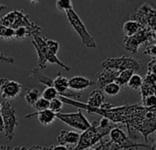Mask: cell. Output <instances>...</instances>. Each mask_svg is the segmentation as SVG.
Instances as JSON below:
<instances>
[{"mask_svg":"<svg viewBox=\"0 0 156 150\" xmlns=\"http://www.w3.org/2000/svg\"><path fill=\"white\" fill-rule=\"evenodd\" d=\"M0 37L6 40H10L15 37V30L0 24Z\"/></svg>","mask_w":156,"mask_h":150,"instance_id":"27","label":"cell"},{"mask_svg":"<svg viewBox=\"0 0 156 150\" xmlns=\"http://www.w3.org/2000/svg\"><path fill=\"white\" fill-rule=\"evenodd\" d=\"M154 95L156 96V89H155V92H154Z\"/></svg>","mask_w":156,"mask_h":150,"instance_id":"43","label":"cell"},{"mask_svg":"<svg viewBox=\"0 0 156 150\" xmlns=\"http://www.w3.org/2000/svg\"><path fill=\"white\" fill-rule=\"evenodd\" d=\"M28 150H47V147L44 146H39V145H33L28 148Z\"/></svg>","mask_w":156,"mask_h":150,"instance_id":"37","label":"cell"},{"mask_svg":"<svg viewBox=\"0 0 156 150\" xmlns=\"http://www.w3.org/2000/svg\"><path fill=\"white\" fill-rule=\"evenodd\" d=\"M23 88L25 87L16 81L9 80L8 78H0V92L4 99H16L19 97Z\"/></svg>","mask_w":156,"mask_h":150,"instance_id":"12","label":"cell"},{"mask_svg":"<svg viewBox=\"0 0 156 150\" xmlns=\"http://www.w3.org/2000/svg\"><path fill=\"white\" fill-rule=\"evenodd\" d=\"M30 78L34 81L45 85L46 87H53V80L50 77L43 75L39 68H34L30 71Z\"/></svg>","mask_w":156,"mask_h":150,"instance_id":"19","label":"cell"},{"mask_svg":"<svg viewBox=\"0 0 156 150\" xmlns=\"http://www.w3.org/2000/svg\"><path fill=\"white\" fill-rule=\"evenodd\" d=\"M4 128H5V124H4V121H3V118L0 114V133L4 131Z\"/></svg>","mask_w":156,"mask_h":150,"instance_id":"38","label":"cell"},{"mask_svg":"<svg viewBox=\"0 0 156 150\" xmlns=\"http://www.w3.org/2000/svg\"><path fill=\"white\" fill-rule=\"evenodd\" d=\"M0 61H5V62H9V63H14L15 60L12 57L5 56L4 54L0 53Z\"/></svg>","mask_w":156,"mask_h":150,"instance_id":"36","label":"cell"},{"mask_svg":"<svg viewBox=\"0 0 156 150\" xmlns=\"http://www.w3.org/2000/svg\"><path fill=\"white\" fill-rule=\"evenodd\" d=\"M0 24L14 30L20 28H33L37 25L30 21L29 15L24 10L18 9H14L2 17L0 19Z\"/></svg>","mask_w":156,"mask_h":150,"instance_id":"7","label":"cell"},{"mask_svg":"<svg viewBox=\"0 0 156 150\" xmlns=\"http://www.w3.org/2000/svg\"><path fill=\"white\" fill-rule=\"evenodd\" d=\"M130 150H137V149H130Z\"/></svg>","mask_w":156,"mask_h":150,"instance_id":"44","label":"cell"},{"mask_svg":"<svg viewBox=\"0 0 156 150\" xmlns=\"http://www.w3.org/2000/svg\"><path fill=\"white\" fill-rule=\"evenodd\" d=\"M142 81H143V78L140 74L134 73L130 77V79L128 83V86L129 88H131L132 90H140V88L142 84Z\"/></svg>","mask_w":156,"mask_h":150,"instance_id":"23","label":"cell"},{"mask_svg":"<svg viewBox=\"0 0 156 150\" xmlns=\"http://www.w3.org/2000/svg\"><path fill=\"white\" fill-rule=\"evenodd\" d=\"M143 54L151 57L152 60H155L156 59V43H152L151 45H148L145 48Z\"/></svg>","mask_w":156,"mask_h":150,"instance_id":"32","label":"cell"},{"mask_svg":"<svg viewBox=\"0 0 156 150\" xmlns=\"http://www.w3.org/2000/svg\"><path fill=\"white\" fill-rule=\"evenodd\" d=\"M102 91H103V93L107 94L109 96H116L122 91V89L116 83H112V84L106 85L102 89Z\"/></svg>","mask_w":156,"mask_h":150,"instance_id":"24","label":"cell"},{"mask_svg":"<svg viewBox=\"0 0 156 150\" xmlns=\"http://www.w3.org/2000/svg\"><path fill=\"white\" fill-rule=\"evenodd\" d=\"M73 148L66 146V145H53L49 147H47V150H72Z\"/></svg>","mask_w":156,"mask_h":150,"instance_id":"34","label":"cell"},{"mask_svg":"<svg viewBox=\"0 0 156 150\" xmlns=\"http://www.w3.org/2000/svg\"><path fill=\"white\" fill-rule=\"evenodd\" d=\"M155 41L156 39L150 29L140 27V29L133 36L124 38V48L131 54H136L140 47L151 45Z\"/></svg>","mask_w":156,"mask_h":150,"instance_id":"4","label":"cell"},{"mask_svg":"<svg viewBox=\"0 0 156 150\" xmlns=\"http://www.w3.org/2000/svg\"><path fill=\"white\" fill-rule=\"evenodd\" d=\"M2 108L0 114H1L5 128V136L9 140H12L15 135V129L19 124V120L16 114V109L9 101H4L2 104Z\"/></svg>","mask_w":156,"mask_h":150,"instance_id":"9","label":"cell"},{"mask_svg":"<svg viewBox=\"0 0 156 150\" xmlns=\"http://www.w3.org/2000/svg\"><path fill=\"white\" fill-rule=\"evenodd\" d=\"M155 89H156V80L152 76H151V75L146 74L145 77L143 78L142 84L139 90L141 99L150 95H154Z\"/></svg>","mask_w":156,"mask_h":150,"instance_id":"15","label":"cell"},{"mask_svg":"<svg viewBox=\"0 0 156 150\" xmlns=\"http://www.w3.org/2000/svg\"><path fill=\"white\" fill-rule=\"evenodd\" d=\"M140 29V25L133 21V20H128L123 25V32L125 34V37H131L137 31Z\"/></svg>","mask_w":156,"mask_h":150,"instance_id":"21","label":"cell"},{"mask_svg":"<svg viewBox=\"0 0 156 150\" xmlns=\"http://www.w3.org/2000/svg\"><path fill=\"white\" fill-rule=\"evenodd\" d=\"M144 107H156V96L155 95H150L143 99H141L140 103Z\"/></svg>","mask_w":156,"mask_h":150,"instance_id":"30","label":"cell"},{"mask_svg":"<svg viewBox=\"0 0 156 150\" xmlns=\"http://www.w3.org/2000/svg\"><path fill=\"white\" fill-rule=\"evenodd\" d=\"M116 126L119 125L112 124L110 121L104 117H102L99 122L94 121L90 127L80 135L79 141L72 150H87L93 147L106 135H109L111 129Z\"/></svg>","mask_w":156,"mask_h":150,"instance_id":"2","label":"cell"},{"mask_svg":"<svg viewBox=\"0 0 156 150\" xmlns=\"http://www.w3.org/2000/svg\"><path fill=\"white\" fill-rule=\"evenodd\" d=\"M0 150H28V148L23 146H15L11 148L10 146L8 145H0Z\"/></svg>","mask_w":156,"mask_h":150,"instance_id":"35","label":"cell"},{"mask_svg":"<svg viewBox=\"0 0 156 150\" xmlns=\"http://www.w3.org/2000/svg\"><path fill=\"white\" fill-rule=\"evenodd\" d=\"M56 118L60 119L66 124H68L71 127H73L77 130L80 131H86L88 129L91 125V123L87 120V118L83 114L82 111L79 109L77 113H70V114H64V113H59L56 114Z\"/></svg>","mask_w":156,"mask_h":150,"instance_id":"11","label":"cell"},{"mask_svg":"<svg viewBox=\"0 0 156 150\" xmlns=\"http://www.w3.org/2000/svg\"><path fill=\"white\" fill-rule=\"evenodd\" d=\"M151 148H152V150H155V148H156V135H155V137H154V140H153V145L151 146Z\"/></svg>","mask_w":156,"mask_h":150,"instance_id":"40","label":"cell"},{"mask_svg":"<svg viewBox=\"0 0 156 150\" xmlns=\"http://www.w3.org/2000/svg\"><path fill=\"white\" fill-rule=\"evenodd\" d=\"M58 98L63 104L84 109L92 114L101 115L119 127L125 126L128 130L129 138L132 141L139 139L141 135L148 142L149 136L156 132V107H144L140 103L121 106L105 103L100 108H91L87 104L73 99L62 96H58Z\"/></svg>","mask_w":156,"mask_h":150,"instance_id":"1","label":"cell"},{"mask_svg":"<svg viewBox=\"0 0 156 150\" xmlns=\"http://www.w3.org/2000/svg\"><path fill=\"white\" fill-rule=\"evenodd\" d=\"M34 115H38V119H39L40 123L43 125H50L56 119V114H54L53 112H51L49 109L41 111V112H36L34 114H27V115H25V118H30Z\"/></svg>","mask_w":156,"mask_h":150,"instance_id":"18","label":"cell"},{"mask_svg":"<svg viewBox=\"0 0 156 150\" xmlns=\"http://www.w3.org/2000/svg\"><path fill=\"white\" fill-rule=\"evenodd\" d=\"M80 135L73 132V131H67V130H62L58 136H57V142L59 145H77L79 141Z\"/></svg>","mask_w":156,"mask_h":150,"instance_id":"16","label":"cell"},{"mask_svg":"<svg viewBox=\"0 0 156 150\" xmlns=\"http://www.w3.org/2000/svg\"><path fill=\"white\" fill-rule=\"evenodd\" d=\"M49 104H50V102L43 99L42 97H41L33 105L32 107L37 111V112H41V111H44V110H47L49 109Z\"/></svg>","mask_w":156,"mask_h":150,"instance_id":"29","label":"cell"},{"mask_svg":"<svg viewBox=\"0 0 156 150\" xmlns=\"http://www.w3.org/2000/svg\"><path fill=\"white\" fill-rule=\"evenodd\" d=\"M102 66L104 69H113L118 71L131 70L138 74L142 71V62L140 60L127 56L108 58L102 62Z\"/></svg>","mask_w":156,"mask_h":150,"instance_id":"5","label":"cell"},{"mask_svg":"<svg viewBox=\"0 0 156 150\" xmlns=\"http://www.w3.org/2000/svg\"><path fill=\"white\" fill-rule=\"evenodd\" d=\"M109 136H110V141L116 144L119 147H120V149L130 150V149H136L139 147H145V148H148L149 150H152L151 146L148 145L135 143L134 141L130 140L129 136L126 135V134L119 126H116L111 129V131L109 132Z\"/></svg>","mask_w":156,"mask_h":150,"instance_id":"10","label":"cell"},{"mask_svg":"<svg viewBox=\"0 0 156 150\" xmlns=\"http://www.w3.org/2000/svg\"><path fill=\"white\" fill-rule=\"evenodd\" d=\"M129 20H133L140 27L150 29L152 31L156 28V8L148 3L142 4L130 15Z\"/></svg>","mask_w":156,"mask_h":150,"instance_id":"6","label":"cell"},{"mask_svg":"<svg viewBox=\"0 0 156 150\" xmlns=\"http://www.w3.org/2000/svg\"><path fill=\"white\" fill-rule=\"evenodd\" d=\"M105 99L106 97L103 91L101 89H97L90 94L87 104L91 108H100L105 104Z\"/></svg>","mask_w":156,"mask_h":150,"instance_id":"17","label":"cell"},{"mask_svg":"<svg viewBox=\"0 0 156 150\" xmlns=\"http://www.w3.org/2000/svg\"><path fill=\"white\" fill-rule=\"evenodd\" d=\"M58 96H59V94L53 87H46L41 94V97H42L43 99L49 102L55 98H58Z\"/></svg>","mask_w":156,"mask_h":150,"instance_id":"25","label":"cell"},{"mask_svg":"<svg viewBox=\"0 0 156 150\" xmlns=\"http://www.w3.org/2000/svg\"><path fill=\"white\" fill-rule=\"evenodd\" d=\"M152 33H153V36H154V38H155V39H156V28L152 30Z\"/></svg>","mask_w":156,"mask_h":150,"instance_id":"41","label":"cell"},{"mask_svg":"<svg viewBox=\"0 0 156 150\" xmlns=\"http://www.w3.org/2000/svg\"><path fill=\"white\" fill-rule=\"evenodd\" d=\"M33 40L31 41V43L33 44L36 51H37V55H38V67L40 69H44L47 66V62L50 63H54L59 65L61 68H63L66 70H70L71 67L66 65L65 63H63L62 60H60V59L57 57V55L51 53L48 47L46 45L45 42V38L40 36V34H34L33 36Z\"/></svg>","mask_w":156,"mask_h":150,"instance_id":"3","label":"cell"},{"mask_svg":"<svg viewBox=\"0 0 156 150\" xmlns=\"http://www.w3.org/2000/svg\"><path fill=\"white\" fill-rule=\"evenodd\" d=\"M62 106H63V103L59 98H55V99L50 101L49 110H51L54 114H59V113H61Z\"/></svg>","mask_w":156,"mask_h":150,"instance_id":"28","label":"cell"},{"mask_svg":"<svg viewBox=\"0 0 156 150\" xmlns=\"http://www.w3.org/2000/svg\"><path fill=\"white\" fill-rule=\"evenodd\" d=\"M56 8L58 10L65 12V13L68 10L73 9V3L71 0H57Z\"/></svg>","mask_w":156,"mask_h":150,"instance_id":"26","label":"cell"},{"mask_svg":"<svg viewBox=\"0 0 156 150\" xmlns=\"http://www.w3.org/2000/svg\"><path fill=\"white\" fill-rule=\"evenodd\" d=\"M134 74V71L131 70H127L123 71H119L118 77L115 81V83L122 89V91L125 89V87L128 86V83L130 79V77Z\"/></svg>","mask_w":156,"mask_h":150,"instance_id":"20","label":"cell"},{"mask_svg":"<svg viewBox=\"0 0 156 150\" xmlns=\"http://www.w3.org/2000/svg\"><path fill=\"white\" fill-rule=\"evenodd\" d=\"M119 71L113 69H103L97 74V84L102 90L106 85L115 83Z\"/></svg>","mask_w":156,"mask_h":150,"instance_id":"13","label":"cell"},{"mask_svg":"<svg viewBox=\"0 0 156 150\" xmlns=\"http://www.w3.org/2000/svg\"><path fill=\"white\" fill-rule=\"evenodd\" d=\"M1 108H2V104H0V112H1Z\"/></svg>","mask_w":156,"mask_h":150,"instance_id":"42","label":"cell"},{"mask_svg":"<svg viewBox=\"0 0 156 150\" xmlns=\"http://www.w3.org/2000/svg\"><path fill=\"white\" fill-rule=\"evenodd\" d=\"M7 9V7L5 6V5H2V4H0V12H2V11H4L5 9Z\"/></svg>","mask_w":156,"mask_h":150,"instance_id":"39","label":"cell"},{"mask_svg":"<svg viewBox=\"0 0 156 150\" xmlns=\"http://www.w3.org/2000/svg\"><path fill=\"white\" fill-rule=\"evenodd\" d=\"M25 101L28 104L33 105L40 98H41V93L38 89L32 88V89H28L26 94H25Z\"/></svg>","mask_w":156,"mask_h":150,"instance_id":"22","label":"cell"},{"mask_svg":"<svg viewBox=\"0 0 156 150\" xmlns=\"http://www.w3.org/2000/svg\"><path fill=\"white\" fill-rule=\"evenodd\" d=\"M96 83L92 80H89L84 76H74L71 79H69L68 82V85H69V89H71L72 91H83L87 88H88L89 86L95 85Z\"/></svg>","mask_w":156,"mask_h":150,"instance_id":"14","label":"cell"},{"mask_svg":"<svg viewBox=\"0 0 156 150\" xmlns=\"http://www.w3.org/2000/svg\"><path fill=\"white\" fill-rule=\"evenodd\" d=\"M67 19L73 27V29L76 31V33L79 35L82 42L87 47V48H97V42L95 39L90 35V33L87 31L85 24L79 18V16L77 15V13L74 11V9L68 10L66 12Z\"/></svg>","mask_w":156,"mask_h":150,"instance_id":"8","label":"cell"},{"mask_svg":"<svg viewBox=\"0 0 156 150\" xmlns=\"http://www.w3.org/2000/svg\"><path fill=\"white\" fill-rule=\"evenodd\" d=\"M151 76H152L156 80V59L151 60V61L148 62V67H147V73Z\"/></svg>","mask_w":156,"mask_h":150,"instance_id":"33","label":"cell"},{"mask_svg":"<svg viewBox=\"0 0 156 150\" xmlns=\"http://www.w3.org/2000/svg\"><path fill=\"white\" fill-rule=\"evenodd\" d=\"M45 42H46V45L48 47V49L51 53L57 55V52L59 51V48H60L59 43L57 41H55L53 39H45Z\"/></svg>","mask_w":156,"mask_h":150,"instance_id":"31","label":"cell"}]
</instances>
